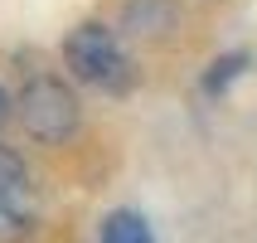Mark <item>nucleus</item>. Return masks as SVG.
Masks as SVG:
<instances>
[{
  "mask_svg": "<svg viewBox=\"0 0 257 243\" xmlns=\"http://www.w3.org/2000/svg\"><path fill=\"white\" fill-rule=\"evenodd\" d=\"M63 58H68V68L83 78V83H97V88H126V54H121V44L107 25H78L63 39Z\"/></svg>",
  "mask_w": 257,
  "mask_h": 243,
  "instance_id": "nucleus-1",
  "label": "nucleus"
},
{
  "mask_svg": "<svg viewBox=\"0 0 257 243\" xmlns=\"http://www.w3.org/2000/svg\"><path fill=\"white\" fill-rule=\"evenodd\" d=\"M15 112L34 141H63L78 127V98L58 78H29L15 98Z\"/></svg>",
  "mask_w": 257,
  "mask_h": 243,
  "instance_id": "nucleus-2",
  "label": "nucleus"
},
{
  "mask_svg": "<svg viewBox=\"0 0 257 243\" xmlns=\"http://www.w3.org/2000/svg\"><path fill=\"white\" fill-rule=\"evenodd\" d=\"M34 224V185H29L25 160L10 146H0V238H25Z\"/></svg>",
  "mask_w": 257,
  "mask_h": 243,
  "instance_id": "nucleus-3",
  "label": "nucleus"
},
{
  "mask_svg": "<svg viewBox=\"0 0 257 243\" xmlns=\"http://www.w3.org/2000/svg\"><path fill=\"white\" fill-rule=\"evenodd\" d=\"M102 243H151V224L131 209H116L102 219Z\"/></svg>",
  "mask_w": 257,
  "mask_h": 243,
  "instance_id": "nucleus-4",
  "label": "nucleus"
},
{
  "mask_svg": "<svg viewBox=\"0 0 257 243\" xmlns=\"http://www.w3.org/2000/svg\"><path fill=\"white\" fill-rule=\"evenodd\" d=\"M238 68H243V54H233V58H218V63H214V73H209V88H223V83H228V78H233Z\"/></svg>",
  "mask_w": 257,
  "mask_h": 243,
  "instance_id": "nucleus-5",
  "label": "nucleus"
},
{
  "mask_svg": "<svg viewBox=\"0 0 257 243\" xmlns=\"http://www.w3.org/2000/svg\"><path fill=\"white\" fill-rule=\"evenodd\" d=\"M10 117V98H5V88H0V122Z\"/></svg>",
  "mask_w": 257,
  "mask_h": 243,
  "instance_id": "nucleus-6",
  "label": "nucleus"
}]
</instances>
